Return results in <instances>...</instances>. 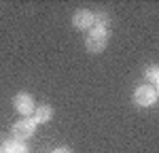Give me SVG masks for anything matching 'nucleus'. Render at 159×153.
<instances>
[{
  "label": "nucleus",
  "instance_id": "f257e3e1",
  "mask_svg": "<svg viewBox=\"0 0 159 153\" xmlns=\"http://www.w3.org/2000/svg\"><path fill=\"white\" fill-rule=\"evenodd\" d=\"M108 36H110L108 30L91 28V32H89V36H87V43H85L87 51H89V53H100V51H104L106 43H108Z\"/></svg>",
  "mask_w": 159,
  "mask_h": 153
},
{
  "label": "nucleus",
  "instance_id": "f03ea898",
  "mask_svg": "<svg viewBox=\"0 0 159 153\" xmlns=\"http://www.w3.org/2000/svg\"><path fill=\"white\" fill-rule=\"evenodd\" d=\"M34 130H36V123L32 121V117H21L17 123H13L11 134H13L15 140H21V142H24L25 138H30V136L34 134Z\"/></svg>",
  "mask_w": 159,
  "mask_h": 153
},
{
  "label": "nucleus",
  "instance_id": "7ed1b4c3",
  "mask_svg": "<svg viewBox=\"0 0 159 153\" xmlns=\"http://www.w3.org/2000/svg\"><path fill=\"white\" fill-rule=\"evenodd\" d=\"M134 102L138 106H153L157 102V91L151 85H140L134 91Z\"/></svg>",
  "mask_w": 159,
  "mask_h": 153
},
{
  "label": "nucleus",
  "instance_id": "20e7f679",
  "mask_svg": "<svg viewBox=\"0 0 159 153\" xmlns=\"http://www.w3.org/2000/svg\"><path fill=\"white\" fill-rule=\"evenodd\" d=\"M13 106H15V111L21 115V117H28L30 113H34V100H32L25 91H21V94H17V96H15Z\"/></svg>",
  "mask_w": 159,
  "mask_h": 153
},
{
  "label": "nucleus",
  "instance_id": "39448f33",
  "mask_svg": "<svg viewBox=\"0 0 159 153\" xmlns=\"http://www.w3.org/2000/svg\"><path fill=\"white\" fill-rule=\"evenodd\" d=\"M72 24L76 26L79 30H87V28L93 26V15H91L89 11H79V13H74Z\"/></svg>",
  "mask_w": 159,
  "mask_h": 153
},
{
  "label": "nucleus",
  "instance_id": "423d86ee",
  "mask_svg": "<svg viewBox=\"0 0 159 153\" xmlns=\"http://www.w3.org/2000/svg\"><path fill=\"white\" fill-rule=\"evenodd\" d=\"M51 117H53V109H51L49 104H43V106H38L36 111H34L32 121L38 126V123H47V121H51Z\"/></svg>",
  "mask_w": 159,
  "mask_h": 153
},
{
  "label": "nucleus",
  "instance_id": "0eeeda50",
  "mask_svg": "<svg viewBox=\"0 0 159 153\" xmlns=\"http://www.w3.org/2000/svg\"><path fill=\"white\" fill-rule=\"evenodd\" d=\"M2 153H28V147H25L21 140H7L4 147H2Z\"/></svg>",
  "mask_w": 159,
  "mask_h": 153
},
{
  "label": "nucleus",
  "instance_id": "6e6552de",
  "mask_svg": "<svg viewBox=\"0 0 159 153\" xmlns=\"http://www.w3.org/2000/svg\"><path fill=\"white\" fill-rule=\"evenodd\" d=\"M108 24H110V17L106 13L93 15V28H98V30H108Z\"/></svg>",
  "mask_w": 159,
  "mask_h": 153
},
{
  "label": "nucleus",
  "instance_id": "1a4fd4ad",
  "mask_svg": "<svg viewBox=\"0 0 159 153\" xmlns=\"http://www.w3.org/2000/svg\"><path fill=\"white\" fill-rule=\"evenodd\" d=\"M147 79L151 81V83H153V85H155V83L159 81V68H157V66H148V70H147Z\"/></svg>",
  "mask_w": 159,
  "mask_h": 153
},
{
  "label": "nucleus",
  "instance_id": "9d476101",
  "mask_svg": "<svg viewBox=\"0 0 159 153\" xmlns=\"http://www.w3.org/2000/svg\"><path fill=\"white\" fill-rule=\"evenodd\" d=\"M53 153H72V151H70V149H64V147H61V149H55Z\"/></svg>",
  "mask_w": 159,
  "mask_h": 153
},
{
  "label": "nucleus",
  "instance_id": "9b49d317",
  "mask_svg": "<svg viewBox=\"0 0 159 153\" xmlns=\"http://www.w3.org/2000/svg\"><path fill=\"white\" fill-rule=\"evenodd\" d=\"M0 153H2V149H0Z\"/></svg>",
  "mask_w": 159,
  "mask_h": 153
}]
</instances>
